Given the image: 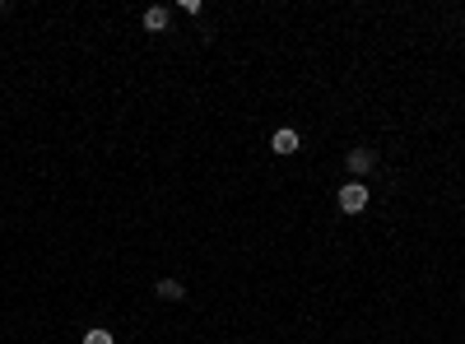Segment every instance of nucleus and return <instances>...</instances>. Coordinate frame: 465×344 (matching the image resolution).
<instances>
[{
  "label": "nucleus",
  "instance_id": "f257e3e1",
  "mask_svg": "<svg viewBox=\"0 0 465 344\" xmlns=\"http://www.w3.org/2000/svg\"><path fill=\"white\" fill-rule=\"evenodd\" d=\"M340 210L344 214L367 210V186H363V182H344V186H340Z\"/></svg>",
  "mask_w": 465,
  "mask_h": 344
},
{
  "label": "nucleus",
  "instance_id": "f03ea898",
  "mask_svg": "<svg viewBox=\"0 0 465 344\" xmlns=\"http://www.w3.org/2000/svg\"><path fill=\"white\" fill-rule=\"evenodd\" d=\"M144 28H149V33H163V28H167V10H163V5L144 10Z\"/></svg>",
  "mask_w": 465,
  "mask_h": 344
},
{
  "label": "nucleus",
  "instance_id": "7ed1b4c3",
  "mask_svg": "<svg viewBox=\"0 0 465 344\" xmlns=\"http://www.w3.org/2000/svg\"><path fill=\"white\" fill-rule=\"evenodd\" d=\"M270 145H275V154H293V149H298V131H275Z\"/></svg>",
  "mask_w": 465,
  "mask_h": 344
},
{
  "label": "nucleus",
  "instance_id": "20e7f679",
  "mask_svg": "<svg viewBox=\"0 0 465 344\" xmlns=\"http://www.w3.org/2000/svg\"><path fill=\"white\" fill-rule=\"evenodd\" d=\"M158 298H167V302H182V284H177V279H158Z\"/></svg>",
  "mask_w": 465,
  "mask_h": 344
},
{
  "label": "nucleus",
  "instance_id": "39448f33",
  "mask_svg": "<svg viewBox=\"0 0 465 344\" xmlns=\"http://www.w3.org/2000/svg\"><path fill=\"white\" fill-rule=\"evenodd\" d=\"M349 167H354V172H367V167H372V154H367V149H354V154H349Z\"/></svg>",
  "mask_w": 465,
  "mask_h": 344
},
{
  "label": "nucleus",
  "instance_id": "423d86ee",
  "mask_svg": "<svg viewBox=\"0 0 465 344\" xmlns=\"http://www.w3.org/2000/svg\"><path fill=\"white\" fill-rule=\"evenodd\" d=\"M84 344H112V331H102V326H93V331L84 335Z\"/></svg>",
  "mask_w": 465,
  "mask_h": 344
}]
</instances>
